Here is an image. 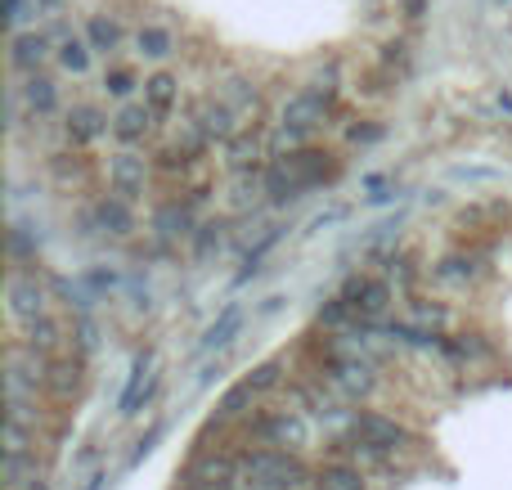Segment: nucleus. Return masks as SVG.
I'll list each match as a JSON object with an SVG mask.
<instances>
[{
    "label": "nucleus",
    "mask_w": 512,
    "mask_h": 490,
    "mask_svg": "<svg viewBox=\"0 0 512 490\" xmlns=\"http://www.w3.org/2000/svg\"><path fill=\"white\" fill-rule=\"evenodd\" d=\"M243 473L261 490H306L310 486L306 464L292 459L288 450H248L243 455Z\"/></svg>",
    "instance_id": "obj_1"
},
{
    "label": "nucleus",
    "mask_w": 512,
    "mask_h": 490,
    "mask_svg": "<svg viewBox=\"0 0 512 490\" xmlns=\"http://www.w3.org/2000/svg\"><path fill=\"white\" fill-rule=\"evenodd\" d=\"M239 473H243V459H234V455H203V459H194V464L185 468V490H234V482H239Z\"/></svg>",
    "instance_id": "obj_2"
},
{
    "label": "nucleus",
    "mask_w": 512,
    "mask_h": 490,
    "mask_svg": "<svg viewBox=\"0 0 512 490\" xmlns=\"http://www.w3.org/2000/svg\"><path fill=\"white\" fill-rule=\"evenodd\" d=\"M351 432H355L360 441H369V446H382L387 455H396V450L418 446L414 432H405L400 423L382 419V414H355V419H351Z\"/></svg>",
    "instance_id": "obj_3"
},
{
    "label": "nucleus",
    "mask_w": 512,
    "mask_h": 490,
    "mask_svg": "<svg viewBox=\"0 0 512 490\" xmlns=\"http://www.w3.org/2000/svg\"><path fill=\"white\" fill-rule=\"evenodd\" d=\"M248 432L256 441H265V446H306V423L297 419V414H265V419L248 423Z\"/></svg>",
    "instance_id": "obj_4"
},
{
    "label": "nucleus",
    "mask_w": 512,
    "mask_h": 490,
    "mask_svg": "<svg viewBox=\"0 0 512 490\" xmlns=\"http://www.w3.org/2000/svg\"><path fill=\"white\" fill-rule=\"evenodd\" d=\"M342 297L355 306L360 320H378V315L387 311V302H391V288L382 284V279H351Z\"/></svg>",
    "instance_id": "obj_5"
},
{
    "label": "nucleus",
    "mask_w": 512,
    "mask_h": 490,
    "mask_svg": "<svg viewBox=\"0 0 512 490\" xmlns=\"http://www.w3.org/2000/svg\"><path fill=\"white\" fill-rule=\"evenodd\" d=\"M153 126H158V113H153L149 104H131V108H122V113L113 117V135H117L122 144H140V140H149Z\"/></svg>",
    "instance_id": "obj_6"
},
{
    "label": "nucleus",
    "mask_w": 512,
    "mask_h": 490,
    "mask_svg": "<svg viewBox=\"0 0 512 490\" xmlns=\"http://www.w3.org/2000/svg\"><path fill=\"white\" fill-rule=\"evenodd\" d=\"M63 131H68L72 144H90V140H99V135L108 131V122H104V113H99V108L77 104V108L68 113V122H63Z\"/></svg>",
    "instance_id": "obj_7"
},
{
    "label": "nucleus",
    "mask_w": 512,
    "mask_h": 490,
    "mask_svg": "<svg viewBox=\"0 0 512 490\" xmlns=\"http://www.w3.org/2000/svg\"><path fill=\"white\" fill-rule=\"evenodd\" d=\"M108 185H113L117 194H140L144 189V158H135V153L113 158L108 162Z\"/></svg>",
    "instance_id": "obj_8"
},
{
    "label": "nucleus",
    "mask_w": 512,
    "mask_h": 490,
    "mask_svg": "<svg viewBox=\"0 0 512 490\" xmlns=\"http://www.w3.org/2000/svg\"><path fill=\"white\" fill-rule=\"evenodd\" d=\"M333 383L342 387L346 396H369L373 392V369L360 365V360H337V365H333Z\"/></svg>",
    "instance_id": "obj_9"
},
{
    "label": "nucleus",
    "mask_w": 512,
    "mask_h": 490,
    "mask_svg": "<svg viewBox=\"0 0 512 490\" xmlns=\"http://www.w3.org/2000/svg\"><path fill=\"white\" fill-rule=\"evenodd\" d=\"M9 306H14V315H23V320H36V315H45L41 288L27 284V279H9Z\"/></svg>",
    "instance_id": "obj_10"
},
{
    "label": "nucleus",
    "mask_w": 512,
    "mask_h": 490,
    "mask_svg": "<svg viewBox=\"0 0 512 490\" xmlns=\"http://www.w3.org/2000/svg\"><path fill=\"white\" fill-rule=\"evenodd\" d=\"M81 383V365L77 360H45V387L54 396H72Z\"/></svg>",
    "instance_id": "obj_11"
},
{
    "label": "nucleus",
    "mask_w": 512,
    "mask_h": 490,
    "mask_svg": "<svg viewBox=\"0 0 512 490\" xmlns=\"http://www.w3.org/2000/svg\"><path fill=\"white\" fill-rule=\"evenodd\" d=\"M315 490H364V473L351 464H328L315 473Z\"/></svg>",
    "instance_id": "obj_12"
},
{
    "label": "nucleus",
    "mask_w": 512,
    "mask_h": 490,
    "mask_svg": "<svg viewBox=\"0 0 512 490\" xmlns=\"http://www.w3.org/2000/svg\"><path fill=\"white\" fill-rule=\"evenodd\" d=\"M176 77H167V72H158V77H149L144 81V104L153 108V113H171V104H176Z\"/></svg>",
    "instance_id": "obj_13"
},
{
    "label": "nucleus",
    "mask_w": 512,
    "mask_h": 490,
    "mask_svg": "<svg viewBox=\"0 0 512 490\" xmlns=\"http://www.w3.org/2000/svg\"><path fill=\"white\" fill-rule=\"evenodd\" d=\"M27 347L41 351V356L59 351V324H54L50 315H36V320H27Z\"/></svg>",
    "instance_id": "obj_14"
},
{
    "label": "nucleus",
    "mask_w": 512,
    "mask_h": 490,
    "mask_svg": "<svg viewBox=\"0 0 512 490\" xmlns=\"http://www.w3.org/2000/svg\"><path fill=\"white\" fill-rule=\"evenodd\" d=\"M252 401H256V387H252V383H239L234 392H225V396H221V405H216V423L239 419L243 410H252Z\"/></svg>",
    "instance_id": "obj_15"
},
{
    "label": "nucleus",
    "mask_w": 512,
    "mask_h": 490,
    "mask_svg": "<svg viewBox=\"0 0 512 490\" xmlns=\"http://www.w3.org/2000/svg\"><path fill=\"white\" fill-rule=\"evenodd\" d=\"M95 221L104 225L108 234H131V212H126L122 198H104V203L95 207Z\"/></svg>",
    "instance_id": "obj_16"
},
{
    "label": "nucleus",
    "mask_w": 512,
    "mask_h": 490,
    "mask_svg": "<svg viewBox=\"0 0 512 490\" xmlns=\"http://www.w3.org/2000/svg\"><path fill=\"white\" fill-rule=\"evenodd\" d=\"M135 50H140L144 59H167V54H171V32H167V27H140Z\"/></svg>",
    "instance_id": "obj_17"
},
{
    "label": "nucleus",
    "mask_w": 512,
    "mask_h": 490,
    "mask_svg": "<svg viewBox=\"0 0 512 490\" xmlns=\"http://www.w3.org/2000/svg\"><path fill=\"white\" fill-rule=\"evenodd\" d=\"M23 95H27V104H32V113H54V104H59V95H54V81H45V77H32L23 86Z\"/></svg>",
    "instance_id": "obj_18"
},
{
    "label": "nucleus",
    "mask_w": 512,
    "mask_h": 490,
    "mask_svg": "<svg viewBox=\"0 0 512 490\" xmlns=\"http://www.w3.org/2000/svg\"><path fill=\"white\" fill-rule=\"evenodd\" d=\"M234 333H239V311L230 306V311H225L221 320H216L212 329H207V347H230Z\"/></svg>",
    "instance_id": "obj_19"
},
{
    "label": "nucleus",
    "mask_w": 512,
    "mask_h": 490,
    "mask_svg": "<svg viewBox=\"0 0 512 490\" xmlns=\"http://www.w3.org/2000/svg\"><path fill=\"white\" fill-rule=\"evenodd\" d=\"M351 315H355V306L346 302V297H333L328 306H319V324H324V329H342Z\"/></svg>",
    "instance_id": "obj_20"
},
{
    "label": "nucleus",
    "mask_w": 512,
    "mask_h": 490,
    "mask_svg": "<svg viewBox=\"0 0 512 490\" xmlns=\"http://www.w3.org/2000/svg\"><path fill=\"white\" fill-rule=\"evenodd\" d=\"M248 383L256 387V396H261V392H274V387L283 383V369L274 365V360H265V365H256L252 374H248Z\"/></svg>",
    "instance_id": "obj_21"
},
{
    "label": "nucleus",
    "mask_w": 512,
    "mask_h": 490,
    "mask_svg": "<svg viewBox=\"0 0 512 490\" xmlns=\"http://www.w3.org/2000/svg\"><path fill=\"white\" fill-rule=\"evenodd\" d=\"M477 275V257H445L436 266V279H472Z\"/></svg>",
    "instance_id": "obj_22"
},
{
    "label": "nucleus",
    "mask_w": 512,
    "mask_h": 490,
    "mask_svg": "<svg viewBox=\"0 0 512 490\" xmlns=\"http://www.w3.org/2000/svg\"><path fill=\"white\" fill-rule=\"evenodd\" d=\"M104 90H108V95H113V99H126V95H131V90H135V77H131V72H126V68H113V72H108V77H104Z\"/></svg>",
    "instance_id": "obj_23"
},
{
    "label": "nucleus",
    "mask_w": 512,
    "mask_h": 490,
    "mask_svg": "<svg viewBox=\"0 0 512 490\" xmlns=\"http://www.w3.org/2000/svg\"><path fill=\"white\" fill-rule=\"evenodd\" d=\"M158 225L167 234H185L189 230V212L185 207H167V212H158Z\"/></svg>",
    "instance_id": "obj_24"
},
{
    "label": "nucleus",
    "mask_w": 512,
    "mask_h": 490,
    "mask_svg": "<svg viewBox=\"0 0 512 490\" xmlns=\"http://www.w3.org/2000/svg\"><path fill=\"white\" fill-rule=\"evenodd\" d=\"M414 275H418V270H414V261H409V257H396V261H391V279H396L400 288L414 284Z\"/></svg>",
    "instance_id": "obj_25"
},
{
    "label": "nucleus",
    "mask_w": 512,
    "mask_h": 490,
    "mask_svg": "<svg viewBox=\"0 0 512 490\" xmlns=\"http://www.w3.org/2000/svg\"><path fill=\"white\" fill-rule=\"evenodd\" d=\"M32 490H45V486H32Z\"/></svg>",
    "instance_id": "obj_26"
}]
</instances>
